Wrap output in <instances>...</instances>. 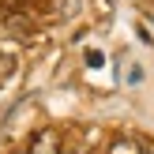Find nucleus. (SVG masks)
Returning <instances> with one entry per match:
<instances>
[{
    "label": "nucleus",
    "instance_id": "f257e3e1",
    "mask_svg": "<svg viewBox=\"0 0 154 154\" xmlns=\"http://www.w3.org/2000/svg\"><path fill=\"white\" fill-rule=\"evenodd\" d=\"M4 23H8V30H19V34H23V38H26V34H30V30H34V23H30V19H23V15H8V19H4Z\"/></svg>",
    "mask_w": 154,
    "mask_h": 154
},
{
    "label": "nucleus",
    "instance_id": "f03ea898",
    "mask_svg": "<svg viewBox=\"0 0 154 154\" xmlns=\"http://www.w3.org/2000/svg\"><path fill=\"white\" fill-rule=\"evenodd\" d=\"M109 154H143V147L132 143V139H117V143L109 147Z\"/></svg>",
    "mask_w": 154,
    "mask_h": 154
},
{
    "label": "nucleus",
    "instance_id": "7ed1b4c3",
    "mask_svg": "<svg viewBox=\"0 0 154 154\" xmlns=\"http://www.w3.org/2000/svg\"><path fill=\"white\" fill-rule=\"evenodd\" d=\"M15 154H30V150H15Z\"/></svg>",
    "mask_w": 154,
    "mask_h": 154
},
{
    "label": "nucleus",
    "instance_id": "20e7f679",
    "mask_svg": "<svg viewBox=\"0 0 154 154\" xmlns=\"http://www.w3.org/2000/svg\"><path fill=\"white\" fill-rule=\"evenodd\" d=\"M147 154H154V147H147Z\"/></svg>",
    "mask_w": 154,
    "mask_h": 154
}]
</instances>
